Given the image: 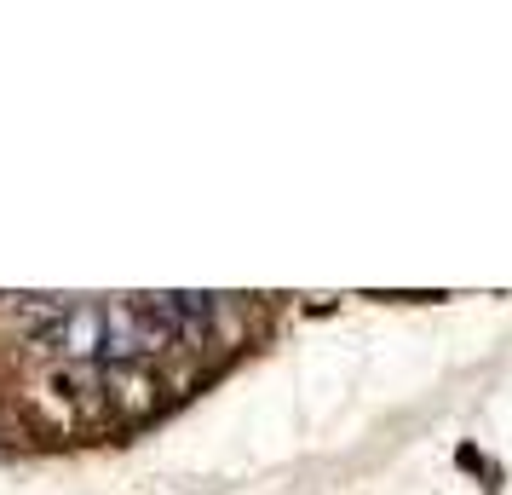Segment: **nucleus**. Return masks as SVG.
<instances>
[{
  "mask_svg": "<svg viewBox=\"0 0 512 495\" xmlns=\"http://www.w3.org/2000/svg\"><path fill=\"white\" fill-rule=\"evenodd\" d=\"M104 392H116V409H150V392H156V380H150V369H139V363H110L104 369Z\"/></svg>",
  "mask_w": 512,
  "mask_h": 495,
  "instance_id": "obj_2",
  "label": "nucleus"
},
{
  "mask_svg": "<svg viewBox=\"0 0 512 495\" xmlns=\"http://www.w3.org/2000/svg\"><path fill=\"white\" fill-rule=\"evenodd\" d=\"M455 467L472 472V478H484V490H489V495H501V467H495V461H489L478 444H461V449H455Z\"/></svg>",
  "mask_w": 512,
  "mask_h": 495,
  "instance_id": "obj_3",
  "label": "nucleus"
},
{
  "mask_svg": "<svg viewBox=\"0 0 512 495\" xmlns=\"http://www.w3.org/2000/svg\"><path fill=\"white\" fill-rule=\"evenodd\" d=\"M29 334L52 346L58 357H70L81 369H93V357H104V306L98 300H70V294H24L18 300Z\"/></svg>",
  "mask_w": 512,
  "mask_h": 495,
  "instance_id": "obj_1",
  "label": "nucleus"
}]
</instances>
